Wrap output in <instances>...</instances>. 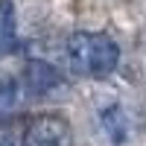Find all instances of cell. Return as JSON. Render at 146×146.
I'll use <instances>...</instances> for the list:
<instances>
[{
    "label": "cell",
    "mask_w": 146,
    "mask_h": 146,
    "mask_svg": "<svg viewBox=\"0 0 146 146\" xmlns=\"http://www.w3.org/2000/svg\"><path fill=\"white\" fill-rule=\"evenodd\" d=\"M67 62L79 76L105 79L117 70L120 47L105 32H73L67 38Z\"/></svg>",
    "instance_id": "1"
},
{
    "label": "cell",
    "mask_w": 146,
    "mask_h": 146,
    "mask_svg": "<svg viewBox=\"0 0 146 146\" xmlns=\"http://www.w3.org/2000/svg\"><path fill=\"white\" fill-rule=\"evenodd\" d=\"M70 140H73V131L67 117L56 111L35 114L23 131V146H70Z\"/></svg>",
    "instance_id": "2"
},
{
    "label": "cell",
    "mask_w": 146,
    "mask_h": 146,
    "mask_svg": "<svg viewBox=\"0 0 146 146\" xmlns=\"http://www.w3.org/2000/svg\"><path fill=\"white\" fill-rule=\"evenodd\" d=\"M23 82H27V91L32 96H53L56 91L64 88V79L50 62L44 58H29L27 67H23Z\"/></svg>",
    "instance_id": "3"
},
{
    "label": "cell",
    "mask_w": 146,
    "mask_h": 146,
    "mask_svg": "<svg viewBox=\"0 0 146 146\" xmlns=\"http://www.w3.org/2000/svg\"><path fill=\"white\" fill-rule=\"evenodd\" d=\"M100 126H102V135L111 140L114 146H123L131 137V117L123 105H108L100 111Z\"/></svg>",
    "instance_id": "4"
},
{
    "label": "cell",
    "mask_w": 146,
    "mask_h": 146,
    "mask_svg": "<svg viewBox=\"0 0 146 146\" xmlns=\"http://www.w3.org/2000/svg\"><path fill=\"white\" fill-rule=\"evenodd\" d=\"M15 41V6L12 0H0V50L12 47Z\"/></svg>",
    "instance_id": "5"
},
{
    "label": "cell",
    "mask_w": 146,
    "mask_h": 146,
    "mask_svg": "<svg viewBox=\"0 0 146 146\" xmlns=\"http://www.w3.org/2000/svg\"><path fill=\"white\" fill-rule=\"evenodd\" d=\"M21 100V85L15 76H9V73H0V108L3 111H12V108L18 105Z\"/></svg>",
    "instance_id": "6"
},
{
    "label": "cell",
    "mask_w": 146,
    "mask_h": 146,
    "mask_svg": "<svg viewBox=\"0 0 146 146\" xmlns=\"http://www.w3.org/2000/svg\"><path fill=\"white\" fill-rule=\"evenodd\" d=\"M0 146H18V143L12 140V137H0Z\"/></svg>",
    "instance_id": "7"
}]
</instances>
